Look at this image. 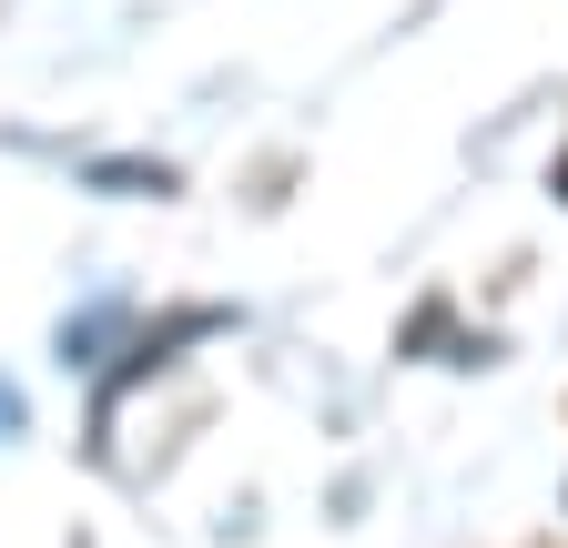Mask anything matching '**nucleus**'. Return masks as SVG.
<instances>
[{
  "instance_id": "nucleus-1",
  "label": "nucleus",
  "mask_w": 568,
  "mask_h": 548,
  "mask_svg": "<svg viewBox=\"0 0 568 548\" xmlns=\"http://www.w3.org/2000/svg\"><path fill=\"white\" fill-rule=\"evenodd\" d=\"M122 335H132V305H82V315H61V366L102 376V356H122Z\"/></svg>"
},
{
  "instance_id": "nucleus-2",
  "label": "nucleus",
  "mask_w": 568,
  "mask_h": 548,
  "mask_svg": "<svg viewBox=\"0 0 568 548\" xmlns=\"http://www.w3.org/2000/svg\"><path fill=\"white\" fill-rule=\"evenodd\" d=\"M92 183H112L122 203H142V193L163 203V193H173V163H92Z\"/></svg>"
},
{
  "instance_id": "nucleus-3",
  "label": "nucleus",
  "mask_w": 568,
  "mask_h": 548,
  "mask_svg": "<svg viewBox=\"0 0 568 548\" xmlns=\"http://www.w3.org/2000/svg\"><path fill=\"white\" fill-rule=\"evenodd\" d=\"M11 437H31V406H21V386H11V376H0V447H11Z\"/></svg>"
},
{
  "instance_id": "nucleus-4",
  "label": "nucleus",
  "mask_w": 568,
  "mask_h": 548,
  "mask_svg": "<svg viewBox=\"0 0 568 548\" xmlns=\"http://www.w3.org/2000/svg\"><path fill=\"white\" fill-rule=\"evenodd\" d=\"M548 183H558V193H568V153H558V173H548Z\"/></svg>"
}]
</instances>
